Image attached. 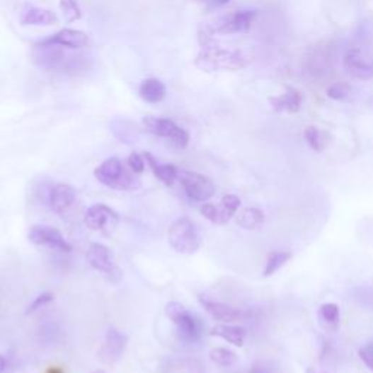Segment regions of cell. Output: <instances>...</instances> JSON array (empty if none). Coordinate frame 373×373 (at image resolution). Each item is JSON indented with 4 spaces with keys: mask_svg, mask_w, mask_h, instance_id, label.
I'll return each mask as SVG.
<instances>
[{
    "mask_svg": "<svg viewBox=\"0 0 373 373\" xmlns=\"http://www.w3.org/2000/svg\"><path fill=\"white\" fill-rule=\"evenodd\" d=\"M127 335L120 333L117 328H110L105 335V341L103 344L101 349L98 352L99 359H101L104 363H115L122 353L126 352L127 347Z\"/></svg>",
    "mask_w": 373,
    "mask_h": 373,
    "instance_id": "cell-13",
    "label": "cell"
},
{
    "mask_svg": "<svg viewBox=\"0 0 373 373\" xmlns=\"http://www.w3.org/2000/svg\"><path fill=\"white\" fill-rule=\"evenodd\" d=\"M67 57L69 56L66 54L63 47L47 42L45 40L35 44L33 50V60L44 70H62Z\"/></svg>",
    "mask_w": 373,
    "mask_h": 373,
    "instance_id": "cell-8",
    "label": "cell"
},
{
    "mask_svg": "<svg viewBox=\"0 0 373 373\" xmlns=\"http://www.w3.org/2000/svg\"><path fill=\"white\" fill-rule=\"evenodd\" d=\"M231 2V0H210L212 6H216V8H220V6H225Z\"/></svg>",
    "mask_w": 373,
    "mask_h": 373,
    "instance_id": "cell-37",
    "label": "cell"
},
{
    "mask_svg": "<svg viewBox=\"0 0 373 373\" xmlns=\"http://www.w3.org/2000/svg\"><path fill=\"white\" fill-rule=\"evenodd\" d=\"M95 178L113 190L134 191L140 188V180L136 173L127 171L118 158H108L95 169Z\"/></svg>",
    "mask_w": 373,
    "mask_h": 373,
    "instance_id": "cell-2",
    "label": "cell"
},
{
    "mask_svg": "<svg viewBox=\"0 0 373 373\" xmlns=\"http://www.w3.org/2000/svg\"><path fill=\"white\" fill-rule=\"evenodd\" d=\"M5 369H6V362H5V359L2 356H0V373H4Z\"/></svg>",
    "mask_w": 373,
    "mask_h": 373,
    "instance_id": "cell-38",
    "label": "cell"
},
{
    "mask_svg": "<svg viewBox=\"0 0 373 373\" xmlns=\"http://www.w3.org/2000/svg\"><path fill=\"white\" fill-rule=\"evenodd\" d=\"M144 161L147 162V165L151 166L152 172L155 176L168 187H171L173 183L178 180V168L173 166V165H168V163H161L158 162V159L149 152H144Z\"/></svg>",
    "mask_w": 373,
    "mask_h": 373,
    "instance_id": "cell-19",
    "label": "cell"
},
{
    "mask_svg": "<svg viewBox=\"0 0 373 373\" xmlns=\"http://www.w3.org/2000/svg\"><path fill=\"white\" fill-rule=\"evenodd\" d=\"M210 335L220 337V338L226 340L228 343H231L236 347H242L245 337H246V331H245V328L238 327V326L220 324V326H216L210 330Z\"/></svg>",
    "mask_w": 373,
    "mask_h": 373,
    "instance_id": "cell-22",
    "label": "cell"
},
{
    "mask_svg": "<svg viewBox=\"0 0 373 373\" xmlns=\"http://www.w3.org/2000/svg\"><path fill=\"white\" fill-rule=\"evenodd\" d=\"M270 104L276 113H299L302 107V95L301 92L294 89V88H287L285 93L277 95V96H271Z\"/></svg>",
    "mask_w": 373,
    "mask_h": 373,
    "instance_id": "cell-17",
    "label": "cell"
},
{
    "mask_svg": "<svg viewBox=\"0 0 373 373\" xmlns=\"http://www.w3.org/2000/svg\"><path fill=\"white\" fill-rule=\"evenodd\" d=\"M143 124H144L146 132L169 140L173 146H177L178 149H185L190 143L188 132L177 126V124L172 120L158 118V117H146L143 120Z\"/></svg>",
    "mask_w": 373,
    "mask_h": 373,
    "instance_id": "cell-6",
    "label": "cell"
},
{
    "mask_svg": "<svg viewBox=\"0 0 373 373\" xmlns=\"http://www.w3.org/2000/svg\"><path fill=\"white\" fill-rule=\"evenodd\" d=\"M19 21L22 25H35V27H50V25H57L59 18L47 9H41L33 5H27L19 16Z\"/></svg>",
    "mask_w": 373,
    "mask_h": 373,
    "instance_id": "cell-18",
    "label": "cell"
},
{
    "mask_svg": "<svg viewBox=\"0 0 373 373\" xmlns=\"http://www.w3.org/2000/svg\"><path fill=\"white\" fill-rule=\"evenodd\" d=\"M113 132L115 137L120 142L124 143H133L139 137V130L136 126H133L132 122L122 120V121H114L113 122Z\"/></svg>",
    "mask_w": 373,
    "mask_h": 373,
    "instance_id": "cell-25",
    "label": "cell"
},
{
    "mask_svg": "<svg viewBox=\"0 0 373 373\" xmlns=\"http://www.w3.org/2000/svg\"><path fill=\"white\" fill-rule=\"evenodd\" d=\"M195 66L203 71H217V70H241L248 66V59L241 52L234 50L219 48V47H205L195 59Z\"/></svg>",
    "mask_w": 373,
    "mask_h": 373,
    "instance_id": "cell-1",
    "label": "cell"
},
{
    "mask_svg": "<svg viewBox=\"0 0 373 373\" xmlns=\"http://www.w3.org/2000/svg\"><path fill=\"white\" fill-rule=\"evenodd\" d=\"M198 302L202 304V306L207 311V314L220 322H225V324H231V322H239L246 318V314L242 312L241 309H236L234 306H229L226 304H220L213 299H210L206 294H198Z\"/></svg>",
    "mask_w": 373,
    "mask_h": 373,
    "instance_id": "cell-14",
    "label": "cell"
},
{
    "mask_svg": "<svg viewBox=\"0 0 373 373\" xmlns=\"http://www.w3.org/2000/svg\"><path fill=\"white\" fill-rule=\"evenodd\" d=\"M86 261L93 270L101 272L110 283L117 285L122 279V271L115 264L113 253L110 251V248H107L103 243L93 242L89 245L86 253Z\"/></svg>",
    "mask_w": 373,
    "mask_h": 373,
    "instance_id": "cell-5",
    "label": "cell"
},
{
    "mask_svg": "<svg viewBox=\"0 0 373 373\" xmlns=\"http://www.w3.org/2000/svg\"><path fill=\"white\" fill-rule=\"evenodd\" d=\"M241 206V198L235 194H226L223 195L222 202L216 206V212H217V222L216 225H225L228 223L238 212Z\"/></svg>",
    "mask_w": 373,
    "mask_h": 373,
    "instance_id": "cell-21",
    "label": "cell"
},
{
    "mask_svg": "<svg viewBox=\"0 0 373 373\" xmlns=\"http://www.w3.org/2000/svg\"><path fill=\"white\" fill-rule=\"evenodd\" d=\"M245 373H276V370L267 363H258L254 365L250 370H246Z\"/></svg>",
    "mask_w": 373,
    "mask_h": 373,
    "instance_id": "cell-36",
    "label": "cell"
},
{
    "mask_svg": "<svg viewBox=\"0 0 373 373\" xmlns=\"http://www.w3.org/2000/svg\"><path fill=\"white\" fill-rule=\"evenodd\" d=\"M306 373H330V372H326V370H316L314 367H308L306 369Z\"/></svg>",
    "mask_w": 373,
    "mask_h": 373,
    "instance_id": "cell-39",
    "label": "cell"
},
{
    "mask_svg": "<svg viewBox=\"0 0 373 373\" xmlns=\"http://www.w3.org/2000/svg\"><path fill=\"white\" fill-rule=\"evenodd\" d=\"M84 222L91 231H111L117 226L118 214L107 205L98 203L86 210Z\"/></svg>",
    "mask_w": 373,
    "mask_h": 373,
    "instance_id": "cell-11",
    "label": "cell"
},
{
    "mask_svg": "<svg viewBox=\"0 0 373 373\" xmlns=\"http://www.w3.org/2000/svg\"><path fill=\"white\" fill-rule=\"evenodd\" d=\"M169 245L181 254H194L200 248L202 238L194 223L188 217H181L168 231Z\"/></svg>",
    "mask_w": 373,
    "mask_h": 373,
    "instance_id": "cell-3",
    "label": "cell"
},
{
    "mask_svg": "<svg viewBox=\"0 0 373 373\" xmlns=\"http://www.w3.org/2000/svg\"><path fill=\"white\" fill-rule=\"evenodd\" d=\"M349 95H350V85H347L344 82L334 84L327 89V96L334 99V101H343V99H345Z\"/></svg>",
    "mask_w": 373,
    "mask_h": 373,
    "instance_id": "cell-31",
    "label": "cell"
},
{
    "mask_svg": "<svg viewBox=\"0 0 373 373\" xmlns=\"http://www.w3.org/2000/svg\"><path fill=\"white\" fill-rule=\"evenodd\" d=\"M305 140L309 147L315 152H322L327 147V134L321 132L318 127H306L305 130Z\"/></svg>",
    "mask_w": 373,
    "mask_h": 373,
    "instance_id": "cell-27",
    "label": "cell"
},
{
    "mask_svg": "<svg viewBox=\"0 0 373 373\" xmlns=\"http://www.w3.org/2000/svg\"><path fill=\"white\" fill-rule=\"evenodd\" d=\"M178 181L181 183L185 194L193 198L194 202H207L214 195L216 187L213 181L207 177H205L203 173L193 172V171H185L180 169L178 171Z\"/></svg>",
    "mask_w": 373,
    "mask_h": 373,
    "instance_id": "cell-7",
    "label": "cell"
},
{
    "mask_svg": "<svg viewBox=\"0 0 373 373\" xmlns=\"http://www.w3.org/2000/svg\"><path fill=\"white\" fill-rule=\"evenodd\" d=\"M91 373H105L104 370H93V372H91Z\"/></svg>",
    "mask_w": 373,
    "mask_h": 373,
    "instance_id": "cell-40",
    "label": "cell"
},
{
    "mask_svg": "<svg viewBox=\"0 0 373 373\" xmlns=\"http://www.w3.org/2000/svg\"><path fill=\"white\" fill-rule=\"evenodd\" d=\"M257 16V11L246 9V11H236L235 13L223 18L217 27L212 30V33L219 34H242L248 33L251 25Z\"/></svg>",
    "mask_w": 373,
    "mask_h": 373,
    "instance_id": "cell-12",
    "label": "cell"
},
{
    "mask_svg": "<svg viewBox=\"0 0 373 373\" xmlns=\"http://www.w3.org/2000/svg\"><path fill=\"white\" fill-rule=\"evenodd\" d=\"M165 312H166V316L177 326V333L181 341L191 344L200 338L202 324L181 304L178 302L166 304Z\"/></svg>",
    "mask_w": 373,
    "mask_h": 373,
    "instance_id": "cell-4",
    "label": "cell"
},
{
    "mask_svg": "<svg viewBox=\"0 0 373 373\" xmlns=\"http://www.w3.org/2000/svg\"><path fill=\"white\" fill-rule=\"evenodd\" d=\"M359 357L373 372V343H369L362 347L359 350Z\"/></svg>",
    "mask_w": 373,
    "mask_h": 373,
    "instance_id": "cell-33",
    "label": "cell"
},
{
    "mask_svg": "<svg viewBox=\"0 0 373 373\" xmlns=\"http://www.w3.org/2000/svg\"><path fill=\"white\" fill-rule=\"evenodd\" d=\"M321 324L327 330H335L340 321V308L335 304H324L319 308Z\"/></svg>",
    "mask_w": 373,
    "mask_h": 373,
    "instance_id": "cell-26",
    "label": "cell"
},
{
    "mask_svg": "<svg viewBox=\"0 0 373 373\" xmlns=\"http://www.w3.org/2000/svg\"><path fill=\"white\" fill-rule=\"evenodd\" d=\"M47 42H52V44H57L63 48H70V50H76V48H88L92 45L91 38L78 30H62L57 34H54L53 37H50L45 40Z\"/></svg>",
    "mask_w": 373,
    "mask_h": 373,
    "instance_id": "cell-16",
    "label": "cell"
},
{
    "mask_svg": "<svg viewBox=\"0 0 373 373\" xmlns=\"http://www.w3.org/2000/svg\"><path fill=\"white\" fill-rule=\"evenodd\" d=\"M76 190L67 184H57L50 191L48 203L52 210L57 214H64L73 203L76 202Z\"/></svg>",
    "mask_w": 373,
    "mask_h": 373,
    "instance_id": "cell-15",
    "label": "cell"
},
{
    "mask_svg": "<svg viewBox=\"0 0 373 373\" xmlns=\"http://www.w3.org/2000/svg\"><path fill=\"white\" fill-rule=\"evenodd\" d=\"M60 8H62L67 22L81 19V16H82V11H81L76 0H60Z\"/></svg>",
    "mask_w": 373,
    "mask_h": 373,
    "instance_id": "cell-30",
    "label": "cell"
},
{
    "mask_svg": "<svg viewBox=\"0 0 373 373\" xmlns=\"http://www.w3.org/2000/svg\"><path fill=\"white\" fill-rule=\"evenodd\" d=\"M236 223L242 229L256 231L263 226L264 213L257 207H246L238 213Z\"/></svg>",
    "mask_w": 373,
    "mask_h": 373,
    "instance_id": "cell-23",
    "label": "cell"
},
{
    "mask_svg": "<svg viewBox=\"0 0 373 373\" xmlns=\"http://www.w3.org/2000/svg\"><path fill=\"white\" fill-rule=\"evenodd\" d=\"M209 356L214 365L222 366V367L234 366L238 362L236 355L228 349H223V347H217V349H213Z\"/></svg>",
    "mask_w": 373,
    "mask_h": 373,
    "instance_id": "cell-28",
    "label": "cell"
},
{
    "mask_svg": "<svg viewBox=\"0 0 373 373\" xmlns=\"http://www.w3.org/2000/svg\"><path fill=\"white\" fill-rule=\"evenodd\" d=\"M139 93L143 101L149 104H158L166 96V86L158 78H149L142 82Z\"/></svg>",
    "mask_w": 373,
    "mask_h": 373,
    "instance_id": "cell-20",
    "label": "cell"
},
{
    "mask_svg": "<svg viewBox=\"0 0 373 373\" xmlns=\"http://www.w3.org/2000/svg\"><path fill=\"white\" fill-rule=\"evenodd\" d=\"M200 213L207 219L210 220L212 223H216L217 222V212H216V205H212V203H206L200 207Z\"/></svg>",
    "mask_w": 373,
    "mask_h": 373,
    "instance_id": "cell-35",
    "label": "cell"
},
{
    "mask_svg": "<svg viewBox=\"0 0 373 373\" xmlns=\"http://www.w3.org/2000/svg\"><path fill=\"white\" fill-rule=\"evenodd\" d=\"M89 64H88V57L82 56V54H74V56H69L62 71H66L69 74H79L81 71L88 70Z\"/></svg>",
    "mask_w": 373,
    "mask_h": 373,
    "instance_id": "cell-29",
    "label": "cell"
},
{
    "mask_svg": "<svg viewBox=\"0 0 373 373\" xmlns=\"http://www.w3.org/2000/svg\"><path fill=\"white\" fill-rule=\"evenodd\" d=\"M292 260V253L289 251H271L267 257V263L264 267V276H272L276 271L285 267Z\"/></svg>",
    "mask_w": 373,
    "mask_h": 373,
    "instance_id": "cell-24",
    "label": "cell"
},
{
    "mask_svg": "<svg viewBox=\"0 0 373 373\" xmlns=\"http://www.w3.org/2000/svg\"><path fill=\"white\" fill-rule=\"evenodd\" d=\"M30 242L41 246H48L53 248L56 251L60 253H70L71 246L70 243L64 239L60 231L52 228V226H45V225H37L33 226L30 234H28Z\"/></svg>",
    "mask_w": 373,
    "mask_h": 373,
    "instance_id": "cell-10",
    "label": "cell"
},
{
    "mask_svg": "<svg viewBox=\"0 0 373 373\" xmlns=\"http://www.w3.org/2000/svg\"><path fill=\"white\" fill-rule=\"evenodd\" d=\"M344 67L355 78L369 81L373 78V54L363 48H350L344 56Z\"/></svg>",
    "mask_w": 373,
    "mask_h": 373,
    "instance_id": "cell-9",
    "label": "cell"
},
{
    "mask_svg": "<svg viewBox=\"0 0 373 373\" xmlns=\"http://www.w3.org/2000/svg\"><path fill=\"white\" fill-rule=\"evenodd\" d=\"M53 299H54V296H53L52 293H42V294H40V296L37 297V299L31 304V306H28V309H27V315L37 312V311L41 309L42 306L48 305L50 302H53Z\"/></svg>",
    "mask_w": 373,
    "mask_h": 373,
    "instance_id": "cell-32",
    "label": "cell"
},
{
    "mask_svg": "<svg viewBox=\"0 0 373 373\" xmlns=\"http://www.w3.org/2000/svg\"><path fill=\"white\" fill-rule=\"evenodd\" d=\"M129 166L134 173H142L144 171V158H142L139 154L133 152L129 156Z\"/></svg>",
    "mask_w": 373,
    "mask_h": 373,
    "instance_id": "cell-34",
    "label": "cell"
}]
</instances>
